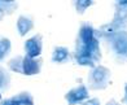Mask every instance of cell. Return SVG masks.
<instances>
[{"label": "cell", "instance_id": "cell-11", "mask_svg": "<svg viewBox=\"0 0 127 105\" xmlns=\"http://www.w3.org/2000/svg\"><path fill=\"white\" fill-rule=\"evenodd\" d=\"M9 84H10V75L8 73V70L4 69L3 66H0V90L1 91L8 90Z\"/></svg>", "mask_w": 127, "mask_h": 105}, {"label": "cell", "instance_id": "cell-9", "mask_svg": "<svg viewBox=\"0 0 127 105\" xmlns=\"http://www.w3.org/2000/svg\"><path fill=\"white\" fill-rule=\"evenodd\" d=\"M34 27V22L31 17H26V16H20L17 20V29L20 31V35L24 36L29 31Z\"/></svg>", "mask_w": 127, "mask_h": 105}, {"label": "cell", "instance_id": "cell-17", "mask_svg": "<svg viewBox=\"0 0 127 105\" xmlns=\"http://www.w3.org/2000/svg\"><path fill=\"white\" fill-rule=\"evenodd\" d=\"M106 105H119V104H118L117 101H115V100H110V101H109Z\"/></svg>", "mask_w": 127, "mask_h": 105}, {"label": "cell", "instance_id": "cell-14", "mask_svg": "<svg viewBox=\"0 0 127 105\" xmlns=\"http://www.w3.org/2000/svg\"><path fill=\"white\" fill-rule=\"evenodd\" d=\"M92 5V1H75V7H77V10L79 13H83L84 9Z\"/></svg>", "mask_w": 127, "mask_h": 105}, {"label": "cell", "instance_id": "cell-5", "mask_svg": "<svg viewBox=\"0 0 127 105\" xmlns=\"http://www.w3.org/2000/svg\"><path fill=\"white\" fill-rule=\"evenodd\" d=\"M87 97H88V91L83 84H79L77 87H74L73 90H70L65 95V99H66L69 105H77L79 103L84 101Z\"/></svg>", "mask_w": 127, "mask_h": 105}, {"label": "cell", "instance_id": "cell-7", "mask_svg": "<svg viewBox=\"0 0 127 105\" xmlns=\"http://www.w3.org/2000/svg\"><path fill=\"white\" fill-rule=\"evenodd\" d=\"M42 69V60L40 58H30L25 56L22 58V73L25 75H35L40 73Z\"/></svg>", "mask_w": 127, "mask_h": 105}, {"label": "cell", "instance_id": "cell-10", "mask_svg": "<svg viewBox=\"0 0 127 105\" xmlns=\"http://www.w3.org/2000/svg\"><path fill=\"white\" fill-rule=\"evenodd\" d=\"M69 57H70V53H69L67 48L65 47H56L53 49V53H52V60L57 64H64L69 60Z\"/></svg>", "mask_w": 127, "mask_h": 105}, {"label": "cell", "instance_id": "cell-12", "mask_svg": "<svg viewBox=\"0 0 127 105\" xmlns=\"http://www.w3.org/2000/svg\"><path fill=\"white\" fill-rule=\"evenodd\" d=\"M22 58L24 56H16L8 62V69H10L14 73H22Z\"/></svg>", "mask_w": 127, "mask_h": 105}, {"label": "cell", "instance_id": "cell-3", "mask_svg": "<svg viewBox=\"0 0 127 105\" xmlns=\"http://www.w3.org/2000/svg\"><path fill=\"white\" fill-rule=\"evenodd\" d=\"M127 26V1H118L115 4V14L110 23L102 26L100 33L106 35L114 31H123V29Z\"/></svg>", "mask_w": 127, "mask_h": 105}, {"label": "cell", "instance_id": "cell-15", "mask_svg": "<svg viewBox=\"0 0 127 105\" xmlns=\"http://www.w3.org/2000/svg\"><path fill=\"white\" fill-rule=\"evenodd\" d=\"M83 105H100V101L97 99H91V100H87Z\"/></svg>", "mask_w": 127, "mask_h": 105}, {"label": "cell", "instance_id": "cell-19", "mask_svg": "<svg viewBox=\"0 0 127 105\" xmlns=\"http://www.w3.org/2000/svg\"><path fill=\"white\" fill-rule=\"evenodd\" d=\"M0 100H1V93H0Z\"/></svg>", "mask_w": 127, "mask_h": 105}, {"label": "cell", "instance_id": "cell-13", "mask_svg": "<svg viewBox=\"0 0 127 105\" xmlns=\"http://www.w3.org/2000/svg\"><path fill=\"white\" fill-rule=\"evenodd\" d=\"M10 52V40L7 38H0V61Z\"/></svg>", "mask_w": 127, "mask_h": 105}, {"label": "cell", "instance_id": "cell-16", "mask_svg": "<svg viewBox=\"0 0 127 105\" xmlns=\"http://www.w3.org/2000/svg\"><path fill=\"white\" fill-rule=\"evenodd\" d=\"M123 103H127V83L125 84V97H123Z\"/></svg>", "mask_w": 127, "mask_h": 105}, {"label": "cell", "instance_id": "cell-1", "mask_svg": "<svg viewBox=\"0 0 127 105\" xmlns=\"http://www.w3.org/2000/svg\"><path fill=\"white\" fill-rule=\"evenodd\" d=\"M99 45V38L92 25L87 22L82 23L78 33L75 53H74L75 61L79 65L95 68L96 64L101 60V52Z\"/></svg>", "mask_w": 127, "mask_h": 105}, {"label": "cell", "instance_id": "cell-4", "mask_svg": "<svg viewBox=\"0 0 127 105\" xmlns=\"http://www.w3.org/2000/svg\"><path fill=\"white\" fill-rule=\"evenodd\" d=\"M110 78V70L104 66H95L88 74V84L91 90H104L106 88Z\"/></svg>", "mask_w": 127, "mask_h": 105}, {"label": "cell", "instance_id": "cell-2", "mask_svg": "<svg viewBox=\"0 0 127 105\" xmlns=\"http://www.w3.org/2000/svg\"><path fill=\"white\" fill-rule=\"evenodd\" d=\"M115 58L119 62H127V31H114L104 35Z\"/></svg>", "mask_w": 127, "mask_h": 105}, {"label": "cell", "instance_id": "cell-8", "mask_svg": "<svg viewBox=\"0 0 127 105\" xmlns=\"http://www.w3.org/2000/svg\"><path fill=\"white\" fill-rule=\"evenodd\" d=\"M0 105H34L32 96L29 92H21L20 95H16L12 99L3 100Z\"/></svg>", "mask_w": 127, "mask_h": 105}, {"label": "cell", "instance_id": "cell-6", "mask_svg": "<svg viewBox=\"0 0 127 105\" xmlns=\"http://www.w3.org/2000/svg\"><path fill=\"white\" fill-rule=\"evenodd\" d=\"M25 52L26 56L30 58H36L42 53V35L36 34L35 36L30 38L25 42Z\"/></svg>", "mask_w": 127, "mask_h": 105}, {"label": "cell", "instance_id": "cell-18", "mask_svg": "<svg viewBox=\"0 0 127 105\" xmlns=\"http://www.w3.org/2000/svg\"><path fill=\"white\" fill-rule=\"evenodd\" d=\"M4 16V13H3V9H1V1H0V18Z\"/></svg>", "mask_w": 127, "mask_h": 105}]
</instances>
